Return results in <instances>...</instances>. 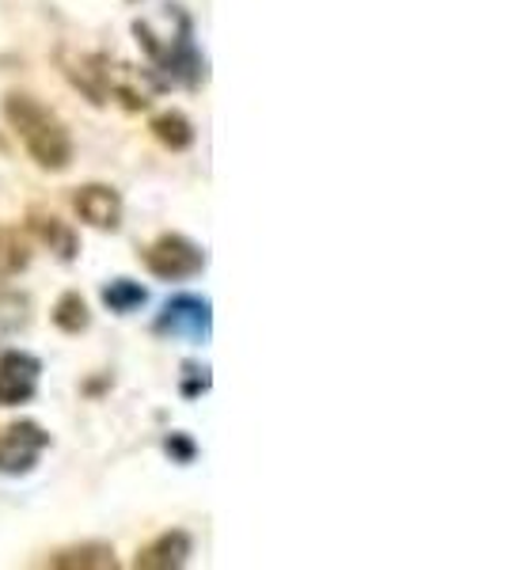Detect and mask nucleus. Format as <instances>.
<instances>
[{
  "label": "nucleus",
  "mask_w": 505,
  "mask_h": 570,
  "mask_svg": "<svg viewBox=\"0 0 505 570\" xmlns=\"http://www.w3.org/2000/svg\"><path fill=\"white\" fill-rule=\"evenodd\" d=\"M149 130L156 141L164 145V149H171V153H182V149H190L195 145V122H190L182 110H160V115H152V122H149Z\"/></svg>",
  "instance_id": "f8f14e48"
},
{
  "label": "nucleus",
  "mask_w": 505,
  "mask_h": 570,
  "mask_svg": "<svg viewBox=\"0 0 505 570\" xmlns=\"http://www.w3.org/2000/svg\"><path fill=\"white\" fill-rule=\"evenodd\" d=\"M50 449V434L39 422H8L0 426V475H27Z\"/></svg>",
  "instance_id": "39448f33"
},
{
  "label": "nucleus",
  "mask_w": 505,
  "mask_h": 570,
  "mask_svg": "<svg viewBox=\"0 0 505 570\" xmlns=\"http://www.w3.org/2000/svg\"><path fill=\"white\" fill-rule=\"evenodd\" d=\"M61 72L69 77L72 88H80L96 107H107V80H103V53H72L61 50L58 53Z\"/></svg>",
  "instance_id": "9d476101"
},
{
  "label": "nucleus",
  "mask_w": 505,
  "mask_h": 570,
  "mask_svg": "<svg viewBox=\"0 0 505 570\" xmlns=\"http://www.w3.org/2000/svg\"><path fill=\"white\" fill-rule=\"evenodd\" d=\"M27 233H31L42 247H50L61 263H72L80 255V240H77V233H72V225L61 220L58 214H50V209L34 206L31 214H27Z\"/></svg>",
  "instance_id": "1a4fd4ad"
},
{
  "label": "nucleus",
  "mask_w": 505,
  "mask_h": 570,
  "mask_svg": "<svg viewBox=\"0 0 505 570\" xmlns=\"http://www.w3.org/2000/svg\"><path fill=\"white\" fill-rule=\"evenodd\" d=\"M50 320H53V327L66 331V335H80V331H88V327H91L88 301L80 297L77 289H66V293L58 297V305H53Z\"/></svg>",
  "instance_id": "4468645a"
},
{
  "label": "nucleus",
  "mask_w": 505,
  "mask_h": 570,
  "mask_svg": "<svg viewBox=\"0 0 505 570\" xmlns=\"http://www.w3.org/2000/svg\"><path fill=\"white\" fill-rule=\"evenodd\" d=\"M42 567L50 570H115L118 556L110 544H99V540H88V544H72V548H58L42 559Z\"/></svg>",
  "instance_id": "9b49d317"
},
{
  "label": "nucleus",
  "mask_w": 505,
  "mask_h": 570,
  "mask_svg": "<svg viewBox=\"0 0 505 570\" xmlns=\"http://www.w3.org/2000/svg\"><path fill=\"white\" fill-rule=\"evenodd\" d=\"M4 122L12 126V134L20 137L27 156H31L42 171H53V176H58V171L72 168L77 145H72L69 126L61 122L46 104H39L34 96H27V91H8Z\"/></svg>",
  "instance_id": "f257e3e1"
},
{
  "label": "nucleus",
  "mask_w": 505,
  "mask_h": 570,
  "mask_svg": "<svg viewBox=\"0 0 505 570\" xmlns=\"http://www.w3.org/2000/svg\"><path fill=\"white\" fill-rule=\"evenodd\" d=\"M31 240H27V233L12 225H0V282L16 278V274H23L27 266H31Z\"/></svg>",
  "instance_id": "ddd939ff"
},
{
  "label": "nucleus",
  "mask_w": 505,
  "mask_h": 570,
  "mask_svg": "<svg viewBox=\"0 0 505 570\" xmlns=\"http://www.w3.org/2000/svg\"><path fill=\"white\" fill-rule=\"evenodd\" d=\"M141 263L160 282H187L206 271V252L182 233H164L141 252Z\"/></svg>",
  "instance_id": "7ed1b4c3"
},
{
  "label": "nucleus",
  "mask_w": 505,
  "mask_h": 570,
  "mask_svg": "<svg viewBox=\"0 0 505 570\" xmlns=\"http://www.w3.org/2000/svg\"><path fill=\"white\" fill-rule=\"evenodd\" d=\"M149 301V293H145L141 282L133 278H115L110 285H103V305L110 312H118V316H130V312H137Z\"/></svg>",
  "instance_id": "2eb2a0df"
},
{
  "label": "nucleus",
  "mask_w": 505,
  "mask_h": 570,
  "mask_svg": "<svg viewBox=\"0 0 505 570\" xmlns=\"http://www.w3.org/2000/svg\"><path fill=\"white\" fill-rule=\"evenodd\" d=\"M190 551H195L190 532L168 529V532H160V537L149 540V544L137 551L133 570H179V567H187Z\"/></svg>",
  "instance_id": "6e6552de"
},
{
  "label": "nucleus",
  "mask_w": 505,
  "mask_h": 570,
  "mask_svg": "<svg viewBox=\"0 0 505 570\" xmlns=\"http://www.w3.org/2000/svg\"><path fill=\"white\" fill-rule=\"evenodd\" d=\"M133 35L141 39L145 53H149L152 69L149 72H160V85H168V80H179V85L187 88H201L206 85V58L198 53L195 46V31H190V20L179 12V35H171V39H160V35H152L149 23H133Z\"/></svg>",
  "instance_id": "f03ea898"
},
{
  "label": "nucleus",
  "mask_w": 505,
  "mask_h": 570,
  "mask_svg": "<svg viewBox=\"0 0 505 570\" xmlns=\"http://www.w3.org/2000/svg\"><path fill=\"white\" fill-rule=\"evenodd\" d=\"M156 335L164 338H187V343H206L214 331V305L198 293H176L168 305L160 308L152 324Z\"/></svg>",
  "instance_id": "20e7f679"
},
{
  "label": "nucleus",
  "mask_w": 505,
  "mask_h": 570,
  "mask_svg": "<svg viewBox=\"0 0 505 570\" xmlns=\"http://www.w3.org/2000/svg\"><path fill=\"white\" fill-rule=\"evenodd\" d=\"M72 209L85 225L99 228V233H115L122 225V195L107 183H85L72 190Z\"/></svg>",
  "instance_id": "0eeeda50"
},
{
  "label": "nucleus",
  "mask_w": 505,
  "mask_h": 570,
  "mask_svg": "<svg viewBox=\"0 0 505 570\" xmlns=\"http://www.w3.org/2000/svg\"><path fill=\"white\" fill-rule=\"evenodd\" d=\"M42 362L27 351L0 354V407H20L39 395Z\"/></svg>",
  "instance_id": "423d86ee"
},
{
  "label": "nucleus",
  "mask_w": 505,
  "mask_h": 570,
  "mask_svg": "<svg viewBox=\"0 0 505 570\" xmlns=\"http://www.w3.org/2000/svg\"><path fill=\"white\" fill-rule=\"evenodd\" d=\"M209 389V373L198 370V365H187V381H182V395L187 400H195V395H201Z\"/></svg>",
  "instance_id": "a211bd4d"
},
{
  "label": "nucleus",
  "mask_w": 505,
  "mask_h": 570,
  "mask_svg": "<svg viewBox=\"0 0 505 570\" xmlns=\"http://www.w3.org/2000/svg\"><path fill=\"white\" fill-rule=\"evenodd\" d=\"M31 324V301L23 293H0V335H16Z\"/></svg>",
  "instance_id": "dca6fc26"
},
{
  "label": "nucleus",
  "mask_w": 505,
  "mask_h": 570,
  "mask_svg": "<svg viewBox=\"0 0 505 570\" xmlns=\"http://www.w3.org/2000/svg\"><path fill=\"white\" fill-rule=\"evenodd\" d=\"M164 449H168V453L176 456L179 464H190V461L198 456V445H195V441H190L187 434H171L168 441H164Z\"/></svg>",
  "instance_id": "f3484780"
}]
</instances>
